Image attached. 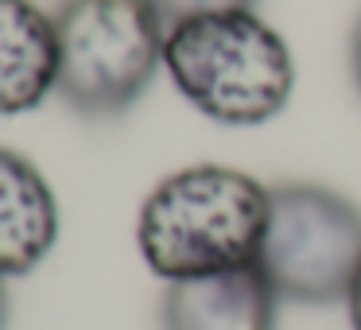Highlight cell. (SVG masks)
<instances>
[{
  "label": "cell",
  "mask_w": 361,
  "mask_h": 330,
  "mask_svg": "<svg viewBox=\"0 0 361 330\" xmlns=\"http://www.w3.org/2000/svg\"><path fill=\"white\" fill-rule=\"evenodd\" d=\"M55 94L90 121L128 113L164 71L167 20L156 0H59Z\"/></svg>",
  "instance_id": "3"
},
{
  "label": "cell",
  "mask_w": 361,
  "mask_h": 330,
  "mask_svg": "<svg viewBox=\"0 0 361 330\" xmlns=\"http://www.w3.org/2000/svg\"><path fill=\"white\" fill-rule=\"evenodd\" d=\"M276 288L257 264L233 272L195 276L167 283L159 299L164 330H276L280 326Z\"/></svg>",
  "instance_id": "5"
},
{
  "label": "cell",
  "mask_w": 361,
  "mask_h": 330,
  "mask_svg": "<svg viewBox=\"0 0 361 330\" xmlns=\"http://www.w3.org/2000/svg\"><path fill=\"white\" fill-rule=\"evenodd\" d=\"M164 71L190 109L226 128L268 125L295 94V55L257 8L171 24Z\"/></svg>",
  "instance_id": "2"
},
{
  "label": "cell",
  "mask_w": 361,
  "mask_h": 330,
  "mask_svg": "<svg viewBox=\"0 0 361 330\" xmlns=\"http://www.w3.org/2000/svg\"><path fill=\"white\" fill-rule=\"evenodd\" d=\"M268 190L226 164H190L164 175L136 214V249L164 283L249 268L268 226Z\"/></svg>",
  "instance_id": "1"
},
{
  "label": "cell",
  "mask_w": 361,
  "mask_h": 330,
  "mask_svg": "<svg viewBox=\"0 0 361 330\" xmlns=\"http://www.w3.org/2000/svg\"><path fill=\"white\" fill-rule=\"evenodd\" d=\"M8 311H12V299H8V288H4V280H0V330L8 326Z\"/></svg>",
  "instance_id": "11"
},
{
  "label": "cell",
  "mask_w": 361,
  "mask_h": 330,
  "mask_svg": "<svg viewBox=\"0 0 361 330\" xmlns=\"http://www.w3.org/2000/svg\"><path fill=\"white\" fill-rule=\"evenodd\" d=\"M257 268L283 303H345L361 272V206L322 183H276Z\"/></svg>",
  "instance_id": "4"
},
{
  "label": "cell",
  "mask_w": 361,
  "mask_h": 330,
  "mask_svg": "<svg viewBox=\"0 0 361 330\" xmlns=\"http://www.w3.org/2000/svg\"><path fill=\"white\" fill-rule=\"evenodd\" d=\"M345 314H350V330H361V272L353 280L350 295H345Z\"/></svg>",
  "instance_id": "10"
},
{
  "label": "cell",
  "mask_w": 361,
  "mask_h": 330,
  "mask_svg": "<svg viewBox=\"0 0 361 330\" xmlns=\"http://www.w3.org/2000/svg\"><path fill=\"white\" fill-rule=\"evenodd\" d=\"M59 245V198L27 156L0 148V280L27 276Z\"/></svg>",
  "instance_id": "6"
},
{
  "label": "cell",
  "mask_w": 361,
  "mask_h": 330,
  "mask_svg": "<svg viewBox=\"0 0 361 330\" xmlns=\"http://www.w3.org/2000/svg\"><path fill=\"white\" fill-rule=\"evenodd\" d=\"M260 0H156L159 16L167 20V28L190 16H210V12H237V8H257Z\"/></svg>",
  "instance_id": "8"
},
{
  "label": "cell",
  "mask_w": 361,
  "mask_h": 330,
  "mask_svg": "<svg viewBox=\"0 0 361 330\" xmlns=\"http://www.w3.org/2000/svg\"><path fill=\"white\" fill-rule=\"evenodd\" d=\"M59 86L55 16L35 0H0V117L32 113Z\"/></svg>",
  "instance_id": "7"
},
{
  "label": "cell",
  "mask_w": 361,
  "mask_h": 330,
  "mask_svg": "<svg viewBox=\"0 0 361 330\" xmlns=\"http://www.w3.org/2000/svg\"><path fill=\"white\" fill-rule=\"evenodd\" d=\"M350 74H353V86H357V97H361V12L350 32Z\"/></svg>",
  "instance_id": "9"
}]
</instances>
